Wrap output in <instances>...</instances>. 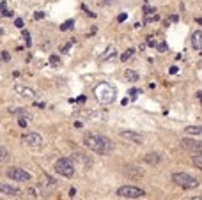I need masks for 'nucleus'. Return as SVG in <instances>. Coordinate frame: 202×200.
<instances>
[{"label": "nucleus", "mask_w": 202, "mask_h": 200, "mask_svg": "<svg viewBox=\"0 0 202 200\" xmlns=\"http://www.w3.org/2000/svg\"><path fill=\"white\" fill-rule=\"evenodd\" d=\"M83 145L91 149L92 152H98L101 156H108L114 152V144L105 135H96V133H85L83 135Z\"/></svg>", "instance_id": "nucleus-1"}, {"label": "nucleus", "mask_w": 202, "mask_h": 200, "mask_svg": "<svg viewBox=\"0 0 202 200\" xmlns=\"http://www.w3.org/2000/svg\"><path fill=\"white\" fill-rule=\"evenodd\" d=\"M94 96H96L98 103L110 105V103H114V99L117 96V91H115V87H112L108 82H101L94 87Z\"/></svg>", "instance_id": "nucleus-2"}, {"label": "nucleus", "mask_w": 202, "mask_h": 200, "mask_svg": "<svg viewBox=\"0 0 202 200\" xmlns=\"http://www.w3.org/2000/svg\"><path fill=\"white\" fill-rule=\"evenodd\" d=\"M172 181L183 190H195L199 188L200 181L197 179V177H193L192 174H186V172H175L172 174Z\"/></svg>", "instance_id": "nucleus-3"}, {"label": "nucleus", "mask_w": 202, "mask_h": 200, "mask_svg": "<svg viewBox=\"0 0 202 200\" xmlns=\"http://www.w3.org/2000/svg\"><path fill=\"white\" fill-rule=\"evenodd\" d=\"M53 168H55L57 174H60V175H64V177H73V175H75V163H73L69 158H60V160H57L55 165H53Z\"/></svg>", "instance_id": "nucleus-4"}, {"label": "nucleus", "mask_w": 202, "mask_h": 200, "mask_svg": "<svg viewBox=\"0 0 202 200\" xmlns=\"http://www.w3.org/2000/svg\"><path fill=\"white\" fill-rule=\"evenodd\" d=\"M117 197L119 198H129V200L131 198H142V197H145V191L137 188V186H121L117 190Z\"/></svg>", "instance_id": "nucleus-5"}, {"label": "nucleus", "mask_w": 202, "mask_h": 200, "mask_svg": "<svg viewBox=\"0 0 202 200\" xmlns=\"http://www.w3.org/2000/svg\"><path fill=\"white\" fill-rule=\"evenodd\" d=\"M7 177L11 181H18V183H29L32 179V175L29 172H25L23 168H9L7 170Z\"/></svg>", "instance_id": "nucleus-6"}, {"label": "nucleus", "mask_w": 202, "mask_h": 200, "mask_svg": "<svg viewBox=\"0 0 202 200\" xmlns=\"http://www.w3.org/2000/svg\"><path fill=\"white\" fill-rule=\"evenodd\" d=\"M21 138H23V144L27 147H32V149H41L44 145V140L39 133H27V135H23Z\"/></svg>", "instance_id": "nucleus-7"}, {"label": "nucleus", "mask_w": 202, "mask_h": 200, "mask_svg": "<svg viewBox=\"0 0 202 200\" xmlns=\"http://www.w3.org/2000/svg\"><path fill=\"white\" fill-rule=\"evenodd\" d=\"M179 145H181L185 151H188V152L202 151V140H197V138H181L179 140Z\"/></svg>", "instance_id": "nucleus-8"}, {"label": "nucleus", "mask_w": 202, "mask_h": 200, "mask_svg": "<svg viewBox=\"0 0 202 200\" xmlns=\"http://www.w3.org/2000/svg\"><path fill=\"white\" fill-rule=\"evenodd\" d=\"M14 92L21 98H27V99H36V91L27 85H21V83H16L14 85Z\"/></svg>", "instance_id": "nucleus-9"}, {"label": "nucleus", "mask_w": 202, "mask_h": 200, "mask_svg": "<svg viewBox=\"0 0 202 200\" xmlns=\"http://www.w3.org/2000/svg\"><path fill=\"white\" fill-rule=\"evenodd\" d=\"M124 175H128L129 179H142L144 170L137 165H124Z\"/></svg>", "instance_id": "nucleus-10"}, {"label": "nucleus", "mask_w": 202, "mask_h": 200, "mask_svg": "<svg viewBox=\"0 0 202 200\" xmlns=\"http://www.w3.org/2000/svg\"><path fill=\"white\" fill-rule=\"evenodd\" d=\"M121 137H122L124 140H129V142H135V144H142V142H144V137L140 135V133L131 131V129H124V131H121Z\"/></svg>", "instance_id": "nucleus-11"}, {"label": "nucleus", "mask_w": 202, "mask_h": 200, "mask_svg": "<svg viewBox=\"0 0 202 200\" xmlns=\"http://www.w3.org/2000/svg\"><path fill=\"white\" fill-rule=\"evenodd\" d=\"M0 193L6 195V197H14V198H18L21 191H20L18 188H14V186H9V184H6V183H0Z\"/></svg>", "instance_id": "nucleus-12"}, {"label": "nucleus", "mask_w": 202, "mask_h": 200, "mask_svg": "<svg viewBox=\"0 0 202 200\" xmlns=\"http://www.w3.org/2000/svg\"><path fill=\"white\" fill-rule=\"evenodd\" d=\"M142 161L144 163H147V165H152V167H156L160 161H161V156L158 152H147V154H144L142 156Z\"/></svg>", "instance_id": "nucleus-13"}, {"label": "nucleus", "mask_w": 202, "mask_h": 200, "mask_svg": "<svg viewBox=\"0 0 202 200\" xmlns=\"http://www.w3.org/2000/svg\"><path fill=\"white\" fill-rule=\"evenodd\" d=\"M192 46L197 52H202V30H195L192 34Z\"/></svg>", "instance_id": "nucleus-14"}, {"label": "nucleus", "mask_w": 202, "mask_h": 200, "mask_svg": "<svg viewBox=\"0 0 202 200\" xmlns=\"http://www.w3.org/2000/svg\"><path fill=\"white\" fill-rule=\"evenodd\" d=\"M75 158H76V160L83 165V168H91V167H92V160L89 158V156H83V154L76 152V154H75Z\"/></svg>", "instance_id": "nucleus-15"}, {"label": "nucleus", "mask_w": 202, "mask_h": 200, "mask_svg": "<svg viewBox=\"0 0 202 200\" xmlns=\"http://www.w3.org/2000/svg\"><path fill=\"white\" fill-rule=\"evenodd\" d=\"M115 53H117V50H115V46H108L106 50H105V53L99 57V60L101 62H105V60H110L112 57H115Z\"/></svg>", "instance_id": "nucleus-16"}, {"label": "nucleus", "mask_w": 202, "mask_h": 200, "mask_svg": "<svg viewBox=\"0 0 202 200\" xmlns=\"http://www.w3.org/2000/svg\"><path fill=\"white\" fill-rule=\"evenodd\" d=\"M185 135H202V126H188L185 128Z\"/></svg>", "instance_id": "nucleus-17"}, {"label": "nucleus", "mask_w": 202, "mask_h": 200, "mask_svg": "<svg viewBox=\"0 0 202 200\" xmlns=\"http://www.w3.org/2000/svg\"><path fill=\"white\" fill-rule=\"evenodd\" d=\"M124 78H126V82H138V75L135 71H131V69L124 71Z\"/></svg>", "instance_id": "nucleus-18"}, {"label": "nucleus", "mask_w": 202, "mask_h": 200, "mask_svg": "<svg viewBox=\"0 0 202 200\" xmlns=\"http://www.w3.org/2000/svg\"><path fill=\"white\" fill-rule=\"evenodd\" d=\"M192 163L195 165V168L202 170V152H199V154H193V156H192Z\"/></svg>", "instance_id": "nucleus-19"}, {"label": "nucleus", "mask_w": 202, "mask_h": 200, "mask_svg": "<svg viewBox=\"0 0 202 200\" xmlns=\"http://www.w3.org/2000/svg\"><path fill=\"white\" fill-rule=\"evenodd\" d=\"M11 114H16V115H20V117H29V112L25 108H11L9 110Z\"/></svg>", "instance_id": "nucleus-20"}, {"label": "nucleus", "mask_w": 202, "mask_h": 200, "mask_svg": "<svg viewBox=\"0 0 202 200\" xmlns=\"http://www.w3.org/2000/svg\"><path fill=\"white\" fill-rule=\"evenodd\" d=\"M9 160V152L4 145H0V163H6Z\"/></svg>", "instance_id": "nucleus-21"}, {"label": "nucleus", "mask_w": 202, "mask_h": 200, "mask_svg": "<svg viewBox=\"0 0 202 200\" xmlns=\"http://www.w3.org/2000/svg\"><path fill=\"white\" fill-rule=\"evenodd\" d=\"M160 20V16H158V13H152V14H147L145 18H144V21L145 23H151V21H158Z\"/></svg>", "instance_id": "nucleus-22"}, {"label": "nucleus", "mask_w": 202, "mask_h": 200, "mask_svg": "<svg viewBox=\"0 0 202 200\" xmlns=\"http://www.w3.org/2000/svg\"><path fill=\"white\" fill-rule=\"evenodd\" d=\"M0 13H2L4 16H13V13L7 9V4H6V2H0Z\"/></svg>", "instance_id": "nucleus-23"}, {"label": "nucleus", "mask_w": 202, "mask_h": 200, "mask_svg": "<svg viewBox=\"0 0 202 200\" xmlns=\"http://www.w3.org/2000/svg\"><path fill=\"white\" fill-rule=\"evenodd\" d=\"M73 27H75V21H73V20H67V21H64V23H62L60 30H69V29H73Z\"/></svg>", "instance_id": "nucleus-24"}, {"label": "nucleus", "mask_w": 202, "mask_h": 200, "mask_svg": "<svg viewBox=\"0 0 202 200\" xmlns=\"http://www.w3.org/2000/svg\"><path fill=\"white\" fill-rule=\"evenodd\" d=\"M50 64L53 66V68H59V66H60V59L57 55H50Z\"/></svg>", "instance_id": "nucleus-25"}, {"label": "nucleus", "mask_w": 202, "mask_h": 200, "mask_svg": "<svg viewBox=\"0 0 202 200\" xmlns=\"http://www.w3.org/2000/svg\"><path fill=\"white\" fill-rule=\"evenodd\" d=\"M133 53H135V50H133V48H129V50H126V52L122 53V57H121V60H128V59H129V57H131Z\"/></svg>", "instance_id": "nucleus-26"}, {"label": "nucleus", "mask_w": 202, "mask_h": 200, "mask_svg": "<svg viewBox=\"0 0 202 200\" xmlns=\"http://www.w3.org/2000/svg\"><path fill=\"white\" fill-rule=\"evenodd\" d=\"M23 39H25V44H27V46H32V37H30V34L25 32V30H23Z\"/></svg>", "instance_id": "nucleus-27"}, {"label": "nucleus", "mask_w": 202, "mask_h": 200, "mask_svg": "<svg viewBox=\"0 0 202 200\" xmlns=\"http://www.w3.org/2000/svg\"><path fill=\"white\" fill-rule=\"evenodd\" d=\"M75 41H69V43H66L64 44V46L60 48V53H67V52H69V48H71V44H73Z\"/></svg>", "instance_id": "nucleus-28"}, {"label": "nucleus", "mask_w": 202, "mask_h": 200, "mask_svg": "<svg viewBox=\"0 0 202 200\" xmlns=\"http://www.w3.org/2000/svg\"><path fill=\"white\" fill-rule=\"evenodd\" d=\"M152 13H156V9L154 7H144V16H147V14H152Z\"/></svg>", "instance_id": "nucleus-29"}, {"label": "nucleus", "mask_w": 202, "mask_h": 200, "mask_svg": "<svg viewBox=\"0 0 202 200\" xmlns=\"http://www.w3.org/2000/svg\"><path fill=\"white\" fill-rule=\"evenodd\" d=\"M14 25H16L18 29H23V27H25V25H23V20H21V18H16V20H14Z\"/></svg>", "instance_id": "nucleus-30"}, {"label": "nucleus", "mask_w": 202, "mask_h": 200, "mask_svg": "<svg viewBox=\"0 0 202 200\" xmlns=\"http://www.w3.org/2000/svg\"><path fill=\"white\" fill-rule=\"evenodd\" d=\"M27 119H29V117H20V121H18V124H20L21 128H27Z\"/></svg>", "instance_id": "nucleus-31"}, {"label": "nucleus", "mask_w": 202, "mask_h": 200, "mask_svg": "<svg viewBox=\"0 0 202 200\" xmlns=\"http://www.w3.org/2000/svg\"><path fill=\"white\" fill-rule=\"evenodd\" d=\"M29 197H30V198H37L39 195H37V191H36L34 188H30V190H29Z\"/></svg>", "instance_id": "nucleus-32"}, {"label": "nucleus", "mask_w": 202, "mask_h": 200, "mask_svg": "<svg viewBox=\"0 0 202 200\" xmlns=\"http://www.w3.org/2000/svg\"><path fill=\"white\" fill-rule=\"evenodd\" d=\"M44 177H46V181H48V184H50V186H55V184H57V181H55V179H52L50 175H46V174H44Z\"/></svg>", "instance_id": "nucleus-33"}, {"label": "nucleus", "mask_w": 202, "mask_h": 200, "mask_svg": "<svg viewBox=\"0 0 202 200\" xmlns=\"http://www.w3.org/2000/svg\"><path fill=\"white\" fill-rule=\"evenodd\" d=\"M154 46H158V50H160V52H165V50H167V44H165V43H160V44H154Z\"/></svg>", "instance_id": "nucleus-34"}, {"label": "nucleus", "mask_w": 202, "mask_h": 200, "mask_svg": "<svg viewBox=\"0 0 202 200\" xmlns=\"http://www.w3.org/2000/svg\"><path fill=\"white\" fill-rule=\"evenodd\" d=\"M126 18H128V14H126V13H122V14H119V16H117V21H121V23H122V21H124Z\"/></svg>", "instance_id": "nucleus-35"}, {"label": "nucleus", "mask_w": 202, "mask_h": 200, "mask_svg": "<svg viewBox=\"0 0 202 200\" xmlns=\"http://www.w3.org/2000/svg\"><path fill=\"white\" fill-rule=\"evenodd\" d=\"M34 18H36V20H41V18H44V13H41V11H37V13L34 14Z\"/></svg>", "instance_id": "nucleus-36"}, {"label": "nucleus", "mask_w": 202, "mask_h": 200, "mask_svg": "<svg viewBox=\"0 0 202 200\" xmlns=\"http://www.w3.org/2000/svg\"><path fill=\"white\" fill-rule=\"evenodd\" d=\"M140 91H138V89H131V98L135 99V98H137V94H138Z\"/></svg>", "instance_id": "nucleus-37"}, {"label": "nucleus", "mask_w": 202, "mask_h": 200, "mask_svg": "<svg viewBox=\"0 0 202 200\" xmlns=\"http://www.w3.org/2000/svg\"><path fill=\"white\" fill-rule=\"evenodd\" d=\"M2 59H4V60H9V52H2Z\"/></svg>", "instance_id": "nucleus-38"}, {"label": "nucleus", "mask_w": 202, "mask_h": 200, "mask_svg": "<svg viewBox=\"0 0 202 200\" xmlns=\"http://www.w3.org/2000/svg\"><path fill=\"white\" fill-rule=\"evenodd\" d=\"M75 195H76V190H75V188H71V190H69V197H75Z\"/></svg>", "instance_id": "nucleus-39"}, {"label": "nucleus", "mask_w": 202, "mask_h": 200, "mask_svg": "<svg viewBox=\"0 0 202 200\" xmlns=\"http://www.w3.org/2000/svg\"><path fill=\"white\" fill-rule=\"evenodd\" d=\"M168 71H170V73H172V75H175V73H177V71H179V69H177V68H170V69H168Z\"/></svg>", "instance_id": "nucleus-40"}, {"label": "nucleus", "mask_w": 202, "mask_h": 200, "mask_svg": "<svg viewBox=\"0 0 202 200\" xmlns=\"http://www.w3.org/2000/svg\"><path fill=\"white\" fill-rule=\"evenodd\" d=\"M82 126H83V124H82L80 121H76V122H75V128H82Z\"/></svg>", "instance_id": "nucleus-41"}, {"label": "nucleus", "mask_w": 202, "mask_h": 200, "mask_svg": "<svg viewBox=\"0 0 202 200\" xmlns=\"http://www.w3.org/2000/svg\"><path fill=\"white\" fill-rule=\"evenodd\" d=\"M98 2H99V4H106V2H108V0H98Z\"/></svg>", "instance_id": "nucleus-42"}, {"label": "nucleus", "mask_w": 202, "mask_h": 200, "mask_svg": "<svg viewBox=\"0 0 202 200\" xmlns=\"http://www.w3.org/2000/svg\"><path fill=\"white\" fill-rule=\"evenodd\" d=\"M197 98H200V99H202V92H197Z\"/></svg>", "instance_id": "nucleus-43"}]
</instances>
